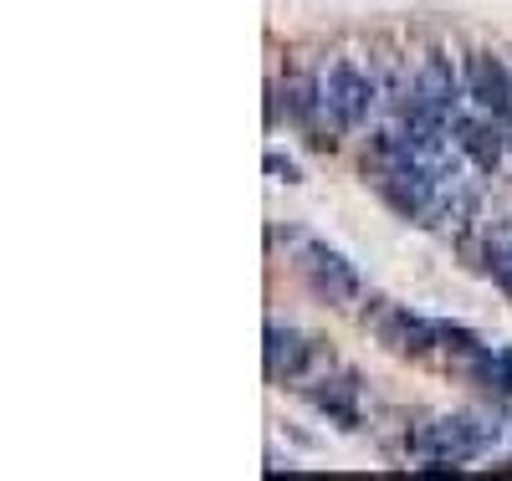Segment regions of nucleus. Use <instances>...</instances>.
I'll use <instances>...</instances> for the list:
<instances>
[{
    "mask_svg": "<svg viewBox=\"0 0 512 481\" xmlns=\"http://www.w3.org/2000/svg\"><path fill=\"white\" fill-rule=\"evenodd\" d=\"M323 108H328L333 128H359L369 118V108H374L369 77L359 67H349V62H328V72H323Z\"/></svg>",
    "mask_w": 512,
    "mask_h": 481,
    "instance_id": "1",
    "label": "nucleus"
},
{
    "mask_svg": "<svg viewBox=\"0 0 512 481\" xmlns=\"http://www.w3.org/2000/svg\"><path fill=\"white\" fill-rule=\"evenodd\" d=\"M303 277H308V287L323 297V302H333V308H349V302L359 297V272L349 267L344 256H338L333 246H323V241H308L303 246Z\"/></svg>",
    "mask_w": 512,
    "mask_h": 481,
    "instance_id": "2",
    "label": "nucleus"
},
{
    "mask_svg": "<svg viewBox=\"0 0 512 481\" xmlns=\"http://www.w3.org/2000/svg\"><path fill=\"white\" fill-rule=\"evenodd\" d=\"M472 415H451V420H425L415 430V451H425L431 461H466L487 446V435L472 430Z\"/></svg>",
    "mask_w": 512,
    "mask_h": 481,
    "instance_id": "3",
    "label": "nucleus"
},
{
    "mask_svg": "<svg viewBox=\"0 0 512 481\" xmlns=\"http://www.w3.org/2000/svg\"><path fill=\"white\" fill-rule=\"evenodd\" d=\"M369 328L390 343V348H400V354H431L436 338L446 333V328H431L425 318L395 308V302H374V308H369Z\"/></svg>",
    "mask_w": 512,
    "mask_h": 481,
    "instance_id": "4",
    "label": "nucleus"
},
{
    "mask_svg": "<svg viewBox=\"0 0 512 481\" xmlns=\"http://www.w3.org/2000/svg\"><path fill=\"white\" fill-rule=\"evenodd\" d=\"M466 93H472V103L482 113H497V118L512 113V77H507V67L492 52H472V57H466Z\"/></svg>",
    "mask_w": 512,
    "mask_h": 481,
    "instance_id": "5",
    "label": "nucleus"
},
{
    "mask_svg": "<svg viewBox=\"0 0 512 481\" xmlns=\"http://www.w3.org/2000/svg\"><path fill=\"white\" fill-rule=\"evenodd\" d=\"M456 144H461V154L472 159L482 174H492V169L502 164L507 134H497V128H492V123H482V118H456Z\"/></svg>",
    "mask_w": 512,
    "mask_h": 481,
    "instance_id": "6",
    "label": "nucleus"
},
{
    "mask_svg": "<svg viewBox=\"0 0 512 481\" xmlns=\"http://www.w3.org/2000/svg\"><path fill=\"white\" fill-rule=\"evenodd\" d=\"M308 354H313V338L292 333V328H267V369L277 379H292L297 369L308 364Z\"/></svg>",
    "mask_w": 512,
    "mask_h": 481,
    "instance_id": "7",
    "label": "nucleus"
},
{
    "mask_svg": "<svg viewBox=\"0 0 512 481\" xmlns=\"http://www.w3.org/2000/svg\"><path fill=\"white\" fill-rule=\"evenodd\" d=\"M410 103H420V108H431V113H451V103H456V87H451V67L441 62V57H431V62H420V77H415V98Z\"/></svg>",
    "mask_w": 512,
    "mask_h": 481,
    "instance_id": "8",
    "label": "nucleus"
},
{
    "mask_svg": "<svg viewBox=\"0 0 512 481\" xmlns=\"http://www.w3.org/2000/svg\"><path fill=\"white\" fill-rule=\"evenodd\" d=\"M354 379H323V384H313L308 389V400L323 410V415H333L338 425H359V405H354Z\"/></svg>",
    "mask_w": 512,
    "mask_h": 481,
    "instance_id": "9",
    "label": "nucleus"
},
{
    "mask_svg": "<svg viewBox=\"0 0 512 481\" xmlns=\"http://www.w3.org/2000/svg\"><path fill=\"white\" fill-rule=\"evenodd\" d=\"M477 374L502 389V395H512V348H492V354H477Z\"/></svg>",
    "mask_w": 512,
    "mask_h": 481,
    "instance_id": "10",
    "label": "nucleus"
},
{
    "mask_svg": "<svg viewBox=\"0 0 512 481\" xmlns=\"http://www.w3.org/2000/svg\"><path fill=\"white\" fill-rule=\"evenodd\" d=\"M487 272H492L497 287L512 297V246H492V251H487Z\"/></svg>",
    "mask_w": 512,
    "mask_h": 481,
    "instance_id": "11",
    "label": "nucleus"
},
{
    "mask_svg": "<svg viewBox=\"0 0 512 481\" xmlns=\"http://www.w3.org/2000/svg\"><path fill=\"white\" fill-rule=\"evenodd\" d=\"M267 169H272V174H282V180H297V164H292V159H282V154H267Z\"/></svg>",
    "mask_w": 512,
    "mask_h": 481,
    "instance_id": "12",
    "label": "nucleus"
}]
</instances>
